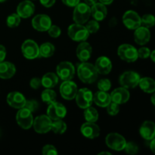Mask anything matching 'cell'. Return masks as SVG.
<instances>
[{
    "instance_id": "obj_42",
    "label": "cell",
    "mask_w": 155,
    "mask_h": 155,
    "mask_svg": "<svg viewBox=\"0 0 155 155\" xmlns=\"http://www.w3.org/2000/svg\"><path fill=\"white\" fill-rule=\"evenodd\" d=\"M138 51V57L142 59H146L150 57L151 54V50L147 47H141L140 48L137 50Z\"/></svg>"
},
{
    "instance_id": "obj_49",
    "label": "cell",
    "mask_w": 155,
    "mask_h": 155,
    "mask_svg": "<svg viewBox=\"0 0 155 155\" xmlns=\"http://www.w3.org/2000/svg\"><path fill=\"white\" fill-rule=\"evenodd\" d=\"M99 2L102 3V4L105 5H110L114 2V0H98Z\"/></svg>"
},
{
    "instance_id": "obj_22",
    "label": "cell",
    "mask_w": 155,
    "mask_h": 155,
    "mask_svg": "<svg viewBox=\"0 0 155 155\" xmlns=\"http://www.w3.org/2000/svg\"><path fill=\"white\" fill-rule=\"evenodd\" d=\"M151 39V33L148 28L140 26L135 30L134 39L135 42L140 45H144L148 43Z\"/></svg>"
},
{
    "instance_id": "obj_41",
    "label": "cell",
    "mask_w": 155,
    "mask_h": 155,
    "mask_svg": "<svg viewBox=\"0 0 155 155\" xmlns=\"http://www.w3.org/2000/svg\"><path fill=\"white\" fill-rule=\"evenodd\" d=\"M42 153L43 155H57L58 151L54 146L51 145H45L42 148Z\"/></svg>"
},
{
    "instance_id": "obj_6",
    "label": "cell",
    "mask_w": 155,
    "mask_h": 155,
    "mask_svg": "<svg viewBox=\"0 0 155 155\" xmlns=\"http://www.w3.org/2000/svg\"><path fill=\"white\" fill-rule=\"evenodd\" d=\"M21 52L28 60H33L39 57V46L33 39H27L21 45Z\"/></svg>"
},
{
    "instance_id": "obj_47",
    "label": "cell",
    "mask_w": 155,
    "mask_h": 155,
    "mask_svg": "<svg viewBox=\"0 0 155 155\" xmlns=\"http://www.w3.org/2000/svg\"><path fill=\"white\" fill-rule=\"evenodd\" d=\"M150 148H151V151L155 154V137L153 139H151V142L150 143Z\"/></svg>"
},
{
    "instance_id": "obj_10",
    "label": "cell",
    "mask_w": 155,
    "mask_h": 155,
    "mask_svg": "<svg viewBox=\"0 0 155 155\" xmlns=\"http://www.w3.org/2000/svg\"><path fill=\"white\" fill-rule=\"evenodd\" d=\"M52 120L48 115H39L33 120V127L35 132L39 134H45L51 130Z\"/></svg>"
},
{
    "instance_id": "obj_28",
    "label": "cell",
    "mask_w": 155,
    "mask_h": 155,
    "mask_svg": "<svg viewBox=\"0 0 155 155\" xmlns=\"http://www.w3.org/2000/svg\"><path fill=\"white\" fill-rule=\"evenodd\" d=\"M139 86L140 89L146 93H153L155 92V80L150 77L141 78Z\"/></svg>"
},
{
    "instance_id": "obj_18",
    "label": "cell",
    "mask_w": 155,
    "mask_h": 155,
    "mask_svg": "<svg viewBox=\"0 0 155 155\" xmlns=\"http://www.w3.org/2000/svg\"><path fill=\"white\" fill-rule=\"evenodd\" d=\"M35 5L30 0H24L17 7V14L21 18H29L34 14Z\"/></svg>"
},
{
    "instance_id": "obj_21",
    "label": "cell",
    "mask_w": 155,
    "mask_h": 155,
    "mask_svg": "<svg viewBox=\"0 0 155 155\" xmlns=\"http://www.w3.org/2000/svg\"><path fill=\"white\" fill-rule=\"evenodd\" d=\"M95 67L98 71V74L107 75L111 71L112 63L110 58L106 56H101L98 58L95 61Z\"/></svg>"
},
{
    "instance_id": "obj_17",
    "label": "cell",
    "mask_w": 155,
    "mask_h": 155,
    "mask_svg": "<svg viewBox=\"0 0 155 155\" xmlns=\"http://www.w3.org/2000/svg\"><path fill=\"white\" fill-rule=\"evenodd\" d=\"M27 99L22 93L19 92H12L7 95V103L10 107L15 109H21L24 107Z\"/></svg>"
},
{
    "instance_id": "obj_40",
    "label": "cell",
    "mask_w": 155,
    "mask_h": 155,
    "mask_svg": "<svg viewBox=\"0 0 155 155\" xmlns=\"http://www.w3.org/2000/svg\"><path fill=\"white\" fill-rule=\"evenodd\" d=\"M24 107H26L29 110H30L32 113H33V112L37 110L38 107H39V103L36 100H27Z\"/></svg>"
},
{
    "instance_id": "obj_39",
    "label": "cell",
    "mask_w": 155,
    "mask_h": 155,
    "mask_svg": "<svg viewBox=\"0 0 155 155\" xmlns=\"http://www.w3.org/2000/svg\"><path fill=\"white\" fill-rule=\"evenodd\" d=\"M48 33L51 37L52 38H58L61 34V30L60 27L57 25H52L50 27V28L48 30Z\"/></svg>"
},
{
    "instance_id": "obj_29",
    "label": "cell",
    "mask_w": 155,
    "mask_h": 155,
    "mask_svg": "<svg viewBox=\"0 0 155 155\" xmlns=\"http://www.w3.org/2000/svg\"><path fill=\"white\" fill-rule=\"evenodd\" d=\"M55 48L51 42H44L39 46V57L49 58L54 54Z\"/></svg>"
},
{
    "instance_id": "obj_1",
    "label": "cell",
    "mask_w": 155,
    "mask_h": 155,
    "mask_svg": "<svg viewBox=\"0 0 155 155\" xmlns=\"http://www.w3.org/2000/svg\"><path fill=\"white\" fill-rule=\"evenodd\" d=\"M77 75L83 83L92 84L98 79V73L95 65L86 61L79 64L77 68Z\"/></svg>"
},
{
    "instance_id": "obj_45",
    "label": "cell",
    "mask_w": 155,
    "mask_h": 155,
    "mask_svg": "<svg viewBox=\"0 0 155 155\" xmlns=\"http://www.w3.org/2000/svg\"><path fill=\"white\" fill-rule=\"evenodd\" d=\"M56 0H39L41 4L45 8H50L54 5Z\"/></svg>"
},
{
    "instance_id": "obj_33",
    "label": "cell",
    "mask_w": 155,
    "mask_h": 155,
    "mask_svg": "<svg viewBox=\"0 0 155 155\" xmlns=\"http://www.w3.org/2000/svg\"><path fill=\"white\" fill-rule=\"evenodd\" d=\"M21 21V17L17 13H13L8 16L7 19H6V24H7L8 27L10 28H15V27L19 26Z\"/></svg>"
},
{
    "instance_id": "obj_8",
    "label": "cell",
    "mask_w": 155,
    "mask_h": 155,
    "mask_svg": "<svg viewBox=\"0 0 155 155\" xmlns=\"http://www.w3.org/2000/svg\"><path fill=\"white\" fill-rule=\"evenodd\" d=\"M141 77L138 73L135 71H126L123 73L119 78V83L121 86L126 89H133L139 86Z\"/></svg>"
},
{
    "instance_id": "obj_13",
    "label": "cell",
    "mask_w": 155,
    "mask_h": 155,
    "mask_svg": "<svg viewBox=\"0 0 155 155\" xmlns=\"http://www.w3.org/2000/svg\"><path fill=\"white\" fill-rule=\"evenodd\" d=\"M123 23L124 26L129 30H135L142 26L141 17L137 12L133 10H129L126 12L123 15Z\"/></svg>"
},
{
    "instance_id": "obj_5",
    "label": "cell",
    "mask_w": 155,
    "mask_h": 155,
    "mask_svg": "<svg viewBox=\"0 0 155 155\" xmlns=\"http://www.w3.org/2000/svg\"><path fill=\"white\" fill-rule=\"evenodd\" d=\"M117 54L121 60L124 61H136L138 59V51L133 45L130 44H122L117 48Z\"/></svg>"
},
{
    "instance_id": "obj_7",
    "label": "cell",
    "mask_w": 155,
    "mask_h": 155,
    "mask_svg": "<svg viewBox=\"0 0 155 155\" xmlns=\"http://www.w3.org/2000/svg\"><path fill=\"white\" fill-rule=\"evenodd\" d=\"M77 106L81 109H86L92 106L93 103V93L87 88L78 89L75 97Z\"/></svg>"
},
{
    "instance_id": "obj_24",
    "label": "cell",
    "mask_w": 155,
    "mask_h": 155,
    "mask_svg": "<svg viewBox=\"0 0 155 155\" xmlns=\"http://www.w3.org/2000/svg\"><path fill=\"white\" fill-rule=\"evenodd\" d=\"M107 10L105 5L101 2H96L91 6V15L97 21H101L106 18Z\"/></svg>"
},
{
    "instance_id": "obj_32",
    "label": "cell",
    "mask_w": 155,
    "mask_h": 155,
    "mask_svg": "<svg viewBox=\"0 0 155 155\" xmlns=\"http://www.w3.org/2000/svg\"><path fill=\"white\" fill-rule=\"evenodd\" d=\"M84 110V118L86 122L95 123L98 120V113L96 109L90 106Z\"/></svg>"
},
{
    "instance_id": "obj_2",
    "label": "cell",
    "mask_w": 155,
    "mask_h": 155,
    "mask_svg": "<svg viewBox=\"0 0 155 155\" xmlns=\"http://www.w3.org/2000/svg\"><path fill=\"white\" fill-rule=\"evenodd\" d=\"M68 33L69 37L74 42H84L89 38V33L84 24H73L68 27Z\"/></svg>"
},
{
    "instance_id": "obj_30",
    "label": "cell",
    "mask_w": 155,
    "mask_h": 155,
    "mask_svg": "<svg viewBox=\"0 0 155 155\" xmlns=\"http://www.w3.org/2000/svg\"><path fill=\"white\" fill-rule=\"evenodd\" d=\"M56 97H57L56 92L51 89H45V90L42 91L41 94V98L42 101L48 104L55 101Z\"/></svg>"
},
{
    "instance_id": "obj_20",
    "label": "cell",
    "mask_w": 155,
    "mask_h": 155,
    "mask_svg": "<svg viewBox=\"0 0 155 155\" xmlns=\"http://www.w3.org/2000/svg\"><path fill=\"white\" fill-rule=\"evenodd\" d=\"M92 48L89 42H81L77 46L76 50V54L79 60L82 62H86L89 60L92 56Z\"/></svg>"
},
{
    "instance_id": "obj_19",
    "label": "cell",
    "mask_w": 155,
    "mask_h": 155,
    "mask_svg": "<svg viewBox=\"0 0 155 155\" xmlns=\"http://www.w3.org/2000/svg\"><path fill=\"white\" fill-rule=\"evenodd\" d=\"M110 95L111 101L118 104H123L127 102L130 97V94L128 89L123 86L114 89V91H112Z\"/></svg>"
},
{
    "instance_id": "obj_26",
    "label": "cell",
    "mask_w": 155,
    "mask_h": 155,
    "mask_svg": "<svg viewBox=\"0 0 155 155\" xmlns=\"http://www.w3.org/2000/svg\"><path fill=\"white\" fill-rule=\"evenodd\" d=\"M111 101L110 95L107 92L98 90L93 94V102L97 106L101 107H106Z\"/></svg>"
},
{
    "instance_id": "obj_14",
    "label": "cell",
    "mask_w": 155,
    "mask_h": 155,
    "mask_svg": "<svg viewBox=\"0 0 155 155\" xmlns=\"http://www.w3.org/2000/svg\"><path fill=\"white\" fill-rule=\"evenodd\" d=\"M78 92V87L74 82L65 80L60 86V93L64 99L73 100Z\"/></svg>"
},
{
    "instance_id": "obj_15",
    "label": "cell",
    "mask_w": 155,
    "mask_h": 155,
    "mask_svg": "<svg viewBox=\"0 0 155 155\" xmlns=\"http://www.w3.org/2000/svg\"><path fill=\"white\" fill-rule=\"evenodd\" d=\"M51 24H52L50 17L45 14H39L36 15L32 20V26L37 31H48Z\"/></svg>"
},
{
    "instance_id": "obj_23",
    "label": "cell",
    "mask_w": 155,
    "mask_h": 155,
    "mask_svg": "<svg viewBox=\"0 0 155 155\" xmlns=\"http://www.w3.org/2000/svg\"><path fill=\"white\" fill-rule=\"evenodd\" d=\"M139 133L144 139L151 140L155 137V124L152 121H145L139 129Z\"/></svg>"
},
{
    "instance_id": "obj_25",
    "label": "cell",
    "mask_w": 155,
    "mask_h": 155,
    "mask_svg": "<svg viewBox=\"0 0 155 155\" xmlns=\"http://www.w3.org/2000/svg\"><path fill=\"white\" fill-rule=\"evenodd\" d=\"M16 73L15 64L9 61L0 62V78L7 80L12 78Z\"/></svg>"
},
{
    "instance_id": "obj_51",
    "label": "cell",
    "mask_w": 155,
    "mask_h": 155,
    "mask_svg": "<svg viewBox=\"0 0 155 155\" xmlns=\"http://www.w3.org/2000/svg\"><path fill=\"white\" fill-rule=\"evenodd\" d=\"M151 103H152L154 105H155V92H153V95H151Z\"/></svg>"
},
{
    "instance_id": "obj_3",
    "label": "cell",
    "mask_w": 155,
    "mask_h": 155,
    "mask_svg": "<svg viewBox=\"0 0 155 155\" xmlns=\"http://www.w3.org/2000/svg\"><path fill=\"white\" fill-rule=\"evenodd\" d=\"M91 16V6L86 3H79L74 7L73 19L76 24H85Z\"/></svg>"
},
{
    "instance_id": "obj_34",
    "label": "cell",
    "mask_w": 155,
    "mask_h": 155,
    "mask_svg": "<svg viewBox=\"0 0 155 155\" xmlns=\"http://www.w3.org/2000/svg\"><path fill=\"white\" fill-rule=\"evenodd\" d=\"M141 22H142V26L143 27L147 28L152 27L155 25V17L151 14L144 15L141 18Z\"/></svg>"
},
{
    "instance_id": "obj_16",
    "label": "cell",
    "mask_w": 155,
    "mask_h": 155,
    "mask_svg": "<svg viewBox=\"0 0 155 155\" xmlns=\"http://www.w3.org/2000/svg\"><path fill=\"white\" fill-rule=\"evenodd\" d=\"M80 132L86 139H94L99 136L100 128L97 124H95V123L86 122L82 124Z\"/></svg>"
},
{
    "instance_id": "obj_31",
    "label": "cell",
    "mask_w": 155,
    "mask_h": 155,
    "mask_svg": "<svg viewBox=\"0 0 155 155\" xmlns=\"http://www.w3.org/2000/svg\"><path fill=\"white\" fill-rule=\"evenodd\" d=\"M67 128V124L64 121L61 120H53L52 121V125H51V130L53 133L55 134L61 135L66 132Z\"/></svg>"
},
{
    "instance_id": "obj_27",
    "label": "cell",
    "mask_w": 155,
    "mask_h": 155,
    "mask_svg": "<svg viewBox=\"0 0 155 155\" xmlns=\"http://www.w3.org/2000/svg\"><path fill=\"white\" fill-rule=\"evenodd\" d=\"M58 77L56 74L52 72H48L44 74L41 79L42 86L45 89H52L58 83Z\"/></svg>"
},
{
    "instance_id": "obj_4",
    "label": "cell",
    "mask_w": 155,
    "mask_h": 155,
    "mask_svg": "<svg viewBox=\"0 0 155 155\" xmlns=\"http://www.w3.org/2000/svg\"><path fill=\"white\" fill-rule=\"evenodd\" d=\"M127 142V140L122 135L117 133H109L105 138L106 145L109 148L116 151L124 150Z\"/></svg>"
},
{
    "instance_id": "obj_43",
    "label": "cell",
    "mask_w": 155,
    "mask_h": 155,
    "mask_svg": "<svg viewBox=\"0 0 155 155\" xmlns=\"http://www.w3.org/2000/svg\"><path fill=\"white\" fill-rule=\"evenodd\" d=\"M30 86L32 89H38L42 86L41 79H39V77H33V78H32L30 82Z\"/></svg>"
},
{
    "instance_id": "obj_37",
    "label": "cell",
    "mask_w": 155,
    "mask_h": 155,
    "mask_svg": "<svg viewBox=\"0 0 155 155\" xmlns=\"http://www.w3.org/2000/svg\"><path fill=\"white\" fill-rule=\"evenodd\" d=\"M107 109V113L110 116H115L120 111V104L117 103L110 101V104L106 107Z\"/></svg>"
},
{
    "instance_id": "obj_11",
    "label": "cell",
    "mask_w": 155,
    "mask_h": 155,
    "mask_svg": "<svg viewBox=\"0 0 155 155\" xmlns=\"http://www.w3.org/2000/svg\"><path fill=\"white\" fill-rule=\"evenodd\" d=\"M33 113L26 107L19 109L16 114V121L19 127L24 130H29L33 127Z\"/></svg>"
},
{
    "instance_id": "obj_36",
    "label": "cell",
    "mask_w": 155,
    "mask_h": 155,
    "mask_svg": "<svg viewBox=\"0 0 155 155\" xmlns=\"http://www.w3.org/2000/svg\"><path fill=\"white\" fill-rule=\"evenodd\" d=\"M98 89L100 91H104V92H108L111 88V83H110V80L106 78H103L98 81Z\"/></svg>"
},
{
    "instance_id": "obj_52",
    "label": "cell",
    "mask_w": 155,
    "mask_h": 155,
    "mask_svg": "<svg viewBox=\"0 0 155 155\" xmlns=\"http://www.w3.org/2000/svg\"><path fill=\"white\" fill-rule=\"evenodd\" d=\"M99 155H102V154H110V153H109V152H107V151H104V152H101V153H99V154H98Z\"/></svg>"
},
{
    "instance_id": "obj_12",
    "label": "cell",
    "mask_w": 155,
    "mask_h": 155,
    "mask_svg": "<svg viewBox=\"0 0 155 155\" xmlns=\"http://www.w3.org/2000/svg\"><path fill=\"white\" fill-rule=\"evenodd\" d=\"M66 114L67 109L61 103L57 102L55 101L48 104L47 108V115L52 121L63 119L65 117Z\"/></svg>"
},
{
    "instance_id": "obj_35",
    "label": "cell",
    "mask_w": 155,
    "mask_h": 155,
    "mask_svg": "<svg viewBox=\"0 0 155 155\" xmlns=\"http://www.w3.org/2000/svg\"><path fill=\"white\" fill-rule=\"evenodd\" d=\"M86 25L85 26L86 28L87 29L88 32L89 33V34H92V33H95L98 31L100 28V25L98 21H97L96 20H92V21H88L86 23Z\"/></svg>"
},
{
    "instance_id": "obj_44",
    "label": "cell",
    "mask_w": 155,
    "mask_h": 155,
    "mask_svg": "<svg viewBox=\"0 0 155 155\" xmlns=\"http://www.w3.org/2000/svg\"><path fill=\"white\" fill-rule=\"evenodd\" d=\"M61 1L65 5L72 8L77 6L80 2V0H61Z\"/></svg>"
},
{
    "instance_id": "obj_46",
    "label": "cell",
    "mask_w": 155,
    "mask_h": 155,
    "mask_svg": "<svg viewBox=\"0 0 155 155\" xmlns=\"http://www.w3.org/2000/svg\"><path fill=\"white\" fill-rule=\"evenodd\" d=\"M6 57V49L5 46L2 45H0V62L5 61Z\"/></svg>"
},
{
    "instance_id": "obj_48",
    "label": "cell",
    "mask_w": 155,
    "mask_h": 155,
    "mask_svg": "<svg viewBox=\"0 0 155 155\" xmlns=\"http://www.w3.org/2000/svg\"><path fill=\"white\" fill-rule=\"evenodd\" d=\"M97 2H98V0H84V2L89 6L93 5L95 3Z\"/></svg>"
},
{
    "instance_id": "obj_9",
    "label": "cell",
    "mask_w": 155,
    "mask_h": 155,
    "mask_svg": "<svg viewBox=\"0 0 155 155\" xmlns=\"http://www.w3.org/2000/svg\"><path fill=\"white\" fill-rule=\"evenodd\" d=\"M75 72L74 64L69 61L61 62L56 68V74L63 81L72 80L75 76Z\"/></svg>"
},
{
    "instance_id": "obj_53",
    "label": "cell",
    "mask_w": 155,
    "mask_h": 155,
    "mask_svg": "<svg viewBox=\"0 0 155 155\" xmlns=\"http://www.w3.org/2000/svg\"><path fill=\"white\" fill-rule=\"evenodd\" d=\"M6 0H0V2H5Z\"/></svg>"
},
{
    "instance_id": "obj_50",
    "label": "cell",
    "mask_w": 155,
    "mask_h": 155,
    "mask_svg": "<svg viewBox=\"0 0 155 155\" xmlns=\"http://www.w3.org/2000/svg\"><path fill=\"white\" fill-rule=\"evenodd\" d=\"M150 57H151V59L152 60V61H154L155 63V50H154L153 51H151Z\"/></svg>"
},
{
    "instance_id": "obj_38",
    "label": "cell",
    "mask_w": 155,
    "mask_h": 155,
    "mask_svg": "<svg viewBox=\"0 0 155 155\" xmlns=\"http://www.w3.org/2000/svg\"><path fill=\"white\" fill-rule=\"evenodd\" d=\"M124 150H125L127 154L133 155L137 154L138 151H139V147L135 142H127V145L124 148Z\"/></svg>"
},
{
    "instance_id": "obj_54",
    "label": "cell",
    "mask_w": 155,
    "mask_h": 155,
    "mask_svg": "<svg viewBox=\"0 0 155 155\" xmlns=\"http://www.w3.org/2000/svg\"><path fill=\"white\" fill-rule=\"evenodd\" d=\"M30 1H31V0H30Z\"/></svg>"
}]
</instances>
